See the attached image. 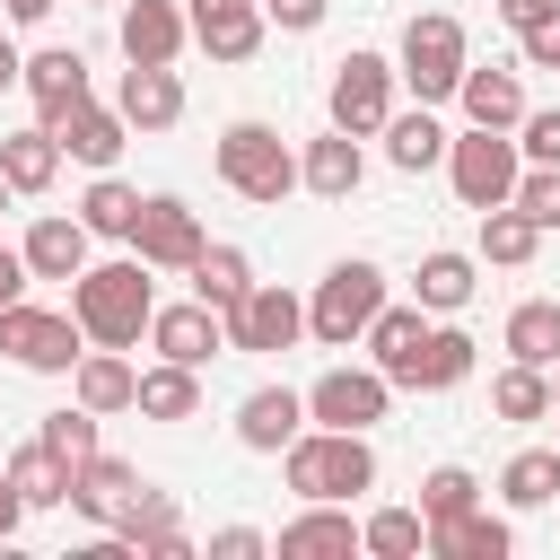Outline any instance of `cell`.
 I'll use <instances>...</instances> for the list:
<instances>
[{"label": "cell", "mask_w": 560, "mask_h": 560, "mask_svg": "<svg viewBox=\"0 0 560 560\" xmlns=\"http://www.w3.org/2000/svg\"><path fill=\"white\" fill-rule=\"evenodd\" d=\"M70 472H79V464H70L61 446H44V438L9 446V481L26 490V508H61V499H70Z\"/></svg>", "instance_id": "obj_32"}, {"label": "cell", "mask_w": 560, "mask_h": 560, "mask_svg": "<svg viewBox=\"0 0 560 560\" xmlns=\"http://www.w3.org/2000/svg\"><path fill=\"white\" fill-rule=\"evenodd\" d=\"M516 175H525L516 131L464 122V131L446 140V184H455V201H464V210H499V201H516Z\"/></svg>", "instance_id": "obj_6"}, {"label": "cell", "mask_w": 560, "mask_h": 560, "mask_svg": "<svg viewBox=\"0 0 560 560\" xmlns=\"http://www.w3.org/2000/svg\"><path fill=\"white\" fill-rule=\"evenodd\" d=\"M18 525H26V490H18L9 464H0V542H18Z\"/></svg>", "instance_id": "obj_48"}, {"label": "cell", "mask_w": 560, "mask_h": 560, "mask_svg": "<svg viewBox=\"0 0 560 560\" xmlns=\"http://www.w3.org/2000/svg\"><path fill=\"white\" fill-rule=\"evenodd\" d=\"M0 88H26V52H18L9 35H0Z\"/></svg>", "instance_id": "obj_52"}, {"label": "cell", "mask_w": 560, "mask_h": 560, "mask_svg": "<svg viewBox=\"0 0 560 560\" xmlns=\"http://www.w3.org/2000/svg\"><path fill=\"white\" fill-rule=\"evenodd\" d=\"M394 79H402V70H394V52H368V44H359V52H341V61H332V88H324L332 122H341V131H359V140H368V131H385V114H394Z\"/></svg>", "instance_id": "obj_8"}, {"label": "cell", "mask_w": 560, "mask_h": 560, "mask_svg": "<svg viewBox=\"0 0 560 560\" xmlns=\"http://www.w3.org/2000/svg\"><path fill=\"white\" fill-rule=\"evenodd\" d=\"M499 499L508 508H551L560 499V446H516L499 464Z\"/></svg>", "instance_id": "obj_34"}, {"label": "cell", "mask_w": 560, "mask_h": 560, "mask_svg": "<svg viewBox=\"0 0 560 560\" xmlns=\"http://www.w3.org/2000/svg\"><path fill=\"white\" fill-rule=\"evenodd\" d=\"M96 420H105V411H88V402L70 394L61 411H44V429H35V438H44V446H61L70 464H88V455H96Z\"/></svg>", "instance_id": "obj_41"}, {"label": "cell", "mask_w": 560, "mask_h": 560, "mask_svg": "<svg viewBox=\"0 0 560 560\" xmlns=\"http://www.w3.org/2000/svg\"><path fill=\"white\" fill-rule=\"evenodd\" d=\"M551 9H560V0H499V18H508V26H516V35H525V26H534V18H551Z\"/></svg>", "instance_id": "obj_50"}, {"label": "cell", "mask_w": 560, "mask_h": 560, "mask_svg": "<svg viewBox=\"0 0 560 560\" xmlns=\"http://www.w3.org/2000/svg\"><path fill=\"white\" fill-rule=\"evenodd\" d=\"M26 96H35V122H61L70 105H88V96H96V88H88V52H79V44L26 52Z\"/></svg>", "instance_id": "obj_16"}, {"label": "cell", "mask_w": 560, "mask_h": 560, "mask_svg": "<svg viewBox=\"0 0 560 560\" xmlns=\"http://www.w3.org/2000/svg\"><path fill=\"white\" fill-rule=\"evenodd\" d=\"M0 9H9V26H44L61 0H0Z\"/></svg>", "instance_id": "obj_51"}, {"label": "cell", "mask_w": 560, "mask_h": 560, "mask_svg": "<svg viewBox=\"0 0 560 560\" xmlns=\"http://www.w3.org/2000/svg\"><path fill=\"white\" fill-rule=\"evenodd\" d=\"M271 551H280V560H350V551H368V542H359V525H350L341 499H306V508L280 525Z\"/></svg>", "instance_id": "obj_15"}, {"label": "cell", "mask_w": 560, "mask_h": 560, "mask_svg": "<svg viewBox=\"0 0 560 560\" xmlns=\"http://www.w3.org/2000/svg\"><path fill=\"white\" fill-rule=\"evenodd\" d=\"M516 210L551 236V228H560V166H525V175H516Z\"/></svg>", "instance_id": "obj_43"}, {"label": "cell", "mask_w": 560, "mask_h": 560, "mask_svg": "<svg viewBox=\"0 0 560 560\" xmlns=\"http://www.w3.org/2000/svg\"><path fill=\"white\" fill-rule=\"evenodd\" d=\"M79 350H88V324L70 306H26V298L0 306V359H18L35 376H70Z\"/></svg>", "instance_id": "obj_7"}, {"label": "cell", "mask_w": 560, "mask_h": 560, "mask_svg": "<svg viewBox=\"0 0 560 560\" xmlns=\"http://www.w3.org/2000/svg\"><path fill=\"white\" fill-rule=\"evenodd\" d=\"M298 332H306V298L280 280H254L228 306V350H298Z\"/></svg>", "instance_id": "obj_11"}, {"label": "cell", "mask_w": 560, "mask_h": 560, "mask_svg": "<svg viewBox=\"0 0 560 560\" xmlns=\"http://www.w3.org/2000/svg\"><path fill=\"white\" fill-rule=\"evenodd\" d=\"M516 149H525V166H560V105H525Z\"/></svg>", "instance_id": "obj_44"}, {"label": "cell", "mask_w": 560, "mask_h": 560, "mask_svg": "<svg viewBox=\"0 0 560 560\" xmlns=\"http://www.w3.org/2000/svg\"><path fill=\"white\" fill-rule=\"evenodd\" d=\"M464 122H490V131H516L525 122V79L516 61H464V88H455Z\"/></svg>", "instance_id": "obj_19"}, {"label": "cell", "mask_w": 560, "mask_h": 560, "mask_svg": "<svg viewBox=\"0 0 560 560\" xmlns=\"http://www.w3.org/2000/svg\"><path fill=\"white\" fill-rule=\"evenodd\" d=\"M298 429H306V394L298 385H254L236 402V446H254V455H280Z\"/></svg>", "instance_id": "obj_21"}, {"label": "cell", "mask_w": 560, "mask_h": 560, "mask_svg": "<svg viewBox=\"0 0 560 560\" xmlns=\"http://www.w3.org/2000/svg\"><path fill=\"white\" fill-rule=\"evenodd\" d=\"M420 350H429V306L411 298V306H376V324H368V359L394 376V385H420Z\"/></svg>", "instance_id": "obj_17"}, {"label": "cell", "mask_w": 560, "mask_h": 560, "mask_svg": "<svg viewBox=\"0 0 560 560\" xmlns=\"http://www.w3.org/2000/svg\"><path fill=\"white\" fill-rule=\"evenodd\" d=\"M140 420H192L201 411V368H184V359H158V368H140V402H131Z\"/></svg>", "instance_id": "obj_31"}, {"label": "cell", "mask_w": 560, "mask_h": 560, "mask_svg": "<svg viewBox=\"0 0 560 560\" xmlns=\"http://www.w3.org/2000/svg\"><path fill=\"white\" fill-rule=\"evenodd\" d=\"M280 472H289L298 499H359V490H376V446H368V429H324L315 420L280 446Z\"/></svg>", "instance_id": "obj_2"}, {"label": "cell", "mask_w": 560, "mask_h": 560, "mask_svg": "<svg viewBox=\"0 0 560 560\" xmlns=\"http://www.w3.org/2000/svg\"><path fill=\"white\" fill-rule=\"evenodd\" d=\"M149 350L158 359H184V368H210L228 350V315L210 298H184V306H158L149 315Z\"/></svg>", "instance_id": "obj_12"}, {"label": "cell", "mask_w": 560, "mask_h": 560, "mask_svg": "<svg viewBox=\"0 0 560 560\" xmlns=\"http://www.w3.org/2000/svg\"><path fill=\"white\" fill-rule=\"evenodd\" d=\"M262 35H271V18H262V0H228V9H192V44H201L210 61H254V52H262Z\"/></svg>", "instance_id": "obj_25"}, {"label": "cell", "mask_w": 560, "mask_h": 560, "mask_svg": "<svg viewBox=\"0 0 560 560\" xmlns=\"http://www.w3.org/2000/svg\"><path fill=\"white\" fill-rule=\"evenodd\" d=\"M184 9H228V0H184Z\"/></svg>", "instance_id": "obj_55"}, {"label": "cell", "mask_w": 560, "mask_h": 560, "mask_svg": "<svg viewBox=\"0 0 560 560\" xmlns=\"http://www.w3.org/2000/svg\"><path fill=\"white\" fill-rule=\"evenodd\" d=\"M394 376L368 359V368H324L315 385H306V420H324V429H376L385 411H394Z\"/></svg>", "instance_id": "obj_9"}, {"label": "cell", "mask_w": 560, "mask_h": 560, "mask_svg": "<svg viewBox=\"0 0 560 560\" xmlns=\"http://www.w3.org/2000/svg\"><path fill=\"white\" fill-rule=\"evenodd\" d=\"M446 122H438V105H411V114H385V158L402 166V175H429V166H446Z\"/></svg>", "instance_id": "obj_29"}, {"label": "cell", "mask_w": 560, "mask_h": 560, "mask_svg": "<svg viewBox=\"0 0 560 560\" xmlns=\"http://www.w3.org/2000/svg\"><path fill=\"white\" fill-rule=\"evenodd\" d=\"M499 341H508V359H534V368H551V359H560V298H516Z\"/></svg>", "instance_id": "obj_35"}, {"label": "cell", "mask_w": 560, "mask_h": 560, "mask_svg": "<svg viewBox=\"0 0 560 560\" xmlns=\"http://www.w3.org/2000/svg\"><path fill=\"white\" fill-rule=\"evenodd\" d=\"M542 254V228L516 210V201H499V210H481V262H499V271H516V262H534Z\"/></svg>", "instance_id": "obj_37"}, {"label": "cell", "mask_w": 560, "mask_h": 560, "mask_svg": "<svg viewBox=\"0 0 560 560\" xmlns=\"http://www.w3.org/2000/svg\"><path fill=\"white\" fill-rule=\"evenodd\" d=\"M122 61H175L192 44V9L184 0H122Z\"/></svg>", "instance_id": "obj_18"}, {"label": "cell", "mask_w": 560, "mask_h": 560, "mask_svg": "<svg viewBox=\"0 0 560 560\" xmlns=\"http://www.w3.org/2000/svg\"><path fill=\"white\" fill-rule=\"evenodd\" d=\"M140 201H149V192H140V184H122V175L105 166V175L79 192V219H88V236H114V245H131V219H140Z\"/></svg>", "instance_id": "obj_33"}, {"label": "cell", "mask_w": 560, "mask_h": 560, "mask_svg": "<svg viewBox=\"0 0 560 560\" xmlns=\"http://www.w3.org/2000/svg\"><path fill=\"white\" fill-rule=\"evenodd\" d=\"M88 245H96V236H88V219H79V210H70V219H61V210H44V219L18 236V254H26V271H35V280H79V271H88Z\"/></svg>", "instance_id": "obj_20"}, {"label": "cell", "mask_w": 560, "mask_h": 560, "mask_svg": "<svg viewBox=\"0 0 560 560\" xmlns=\"http://www.w3.org/2000/svg\"><path fill=\"white\" fill-rule=\"evenodd\" d=\"M324 9H332V0H262V18H271L280 35H315V26H324Z\"/></svg>", "instance_id": "obj_46"}, {"label": "cell", "mask_w": 560, "mask_h": 560, "mask_svg": "<svg viewBox=\"0 0 560 560\" xmlns=\"http://www.w3.org/2000/svg\"><path fill=\"white\" fill-rule=\"evenodd\" d=\"M114 105H122L131 131H175V122H184V79H175V61H131V70L114 79Z\"/></svg>", "instance_id": "obj_13"}, {"label": "cell", "mask_w": 560, "mask_h": 560, "mask_svg": "<svg viewBox=\"0 0 560 560\" xmlns=\"http://www.w3.org/2000/svg\"><path fill=\"white\" fill-rule=\"evenodd\" d=\"M0 175H9L18 192H52V184H61V131H52V122L0 131Z\"/></svg>", "instance_id": "obj_28"}, {"label": "cell", "mask_w": 560, "mask_h": 560, "mask_svg": "<svg viewBox=\"0 0 560 560\" xmlns=\"http://www.w3.org/2000/svg\"><path fill=\"white\" fill-rule=\"evenodd\" d=\"M359 175H368V149H359V131H341V122H324V131L298 149V184H306L315 201H350Z\"/></svg>", "instance_id": "obj_14"}, {"label": "cell", "mask_w": 560, "mask_h": 560, "mask_svg": "<svg viewBox=\"0 0 560 560\" xmlns=\"http://www.w3.org/2000/svg\"><path fill=\"white\" fill-rule=\"evenodd\" d=\"M472 376V332L464 324H429V350H420V385L411 394H446Z\"/></svg>", "instance_id": "obj_39"}, {"label": "cell", "mask_w": 560, "mask_h": 560, "mask_svg": "<svg viewBox=\"0 0 560 560\" xmlns=\"http://www.w3.org/2000/svg\"><path fill=\"white\" fill-rule=\"evenodd\" d=\"M262 551H271V542H262L254 525H219V534H210V560H262Z\"/></svg>", "instance_id": "obj_47"}, {"label": "cell", "mask_w": 560, "mask_h": 560, "mask_svg": "<svg viewBox=\"0 0 560 560\" xmlns=\"http://www.w3.org/2000/svg\"><path fill=\"white\" fill-rule=\"evenodd\" d=\"M376 306H385V271H376L368 254H341V262L315 280V298H306V332H315L324 350H350V341H368Z\"/></svg>", "instance_id": "obj_5"}, {"label": "cell", "mask_w": 560, "mask_h": 560, "mask_svg": "<svg viewBox=\"0 0 560 560\" xmlns=\"http://www.w3.org/2000/svg\"><path fill=\"white\" fill-rule=\"evenodd\" d=\"M70 315L88 324V341H105V350H131V341L149 332V315H158V289H149V262H140V254H114V262H88V271L70 280Z\"/></svg>", "instance_id": "obj_1"}, {"label": "cell", "mask_w": 560, "mask_h": 560, "mask_svg": "<svg viewBox=\"0 0 560 560\" xmlns=\"http://www.w3.org/2000/svg\"><path fill=\"white\" fill-rule=\"evenodd\" d=\"M472 289H481V262H472V254H455V245L420 254V271H411V298H420L429 315H455V306H472Z\"/></svg>", "instance_id": "obj_30"}, {"label": "cell", "mask_w": 560, "mask_h": 560, "mask_svg": "<svg viewBox=\"0 0 560 560\" xmlns=\"http://www.w3.org/2000/svg\"><path fill=\"white\" fill-rule=\"evenodd\" d=\"M245 289H254V262H245V245H201V262H192V298H210V306L228 315Z\"/></svg>", "instance_id": "obj_38"}, {"label": "cell", "mask_w": 560, "mask_h": 560, "mask_svg": "<svg viewBox=\"0 0 560 560\" xmlns=\"http://www.w3.org/2000/svg\"><path fill=\"white\" fill-rule=\"evenodd\" d=\"M464 61H472V44H464V18H446V9H420V18H402L394 70H402V88H411L420 105H455V88H464Z\"/></svg>", "instance_id": "obj_4"}, {"label": "cell", "mask_w": 560, "mask_h": 560, "mask_svg": "<svg viewBox=\"0 0 560 560\" xmlns=\"http://www.w3.org/2000/svg\"><path fill=\"white\" fill-rule=\"evenodd\" d=\"M551 411H560V359H551Z\"/></svg>", "instance_id": "obj_53"}, {"label": "cell", "mask_w": 560, "mask_h": 560, "mask_svg": "<svg viewBox=\"0 0 560 560\" xmlns=\"http://www.w3.org/2000/svg\"><path fill=\"white\" fill-rule=\"evenodd\" d=\"M70 394H79L88 411H131V402H140V368H131L122 350L88 341V350H79V368H70Z\"/></svg>", "instance_id": "obj_26"}, {"label": "cell", "mask_w": 560, "mask_h": 560, "mask_svg": "<svg viewBox=\"0 0 560 560\" xmlns=\"http://www.w3.org/2000/svg\"><path fill=\"white\" fill-rule=\"evenodd\" d=\"M140 560H184L192 542H184V508H175V490H158V481H140V499L122 508V525H114Z\"/></svg>", "instance_id": "obj_23"}, {"label": "cell", "mask_w": 560, "mask_h": 560, "mask_svg": "<svg viewBox=\"0 0 560 560\" xmlns=\"http://www.w3.org/2000/svg\"><path fill=\"white\" fill-rule=\"evenodd\" d=\"M9 201H18V184H9V175H0V210H9Z\"/></svg>", "instance_id": "obj_54"}, {"label": "cell", "mask_w": 560, "mask_h": 560, "mask_svg": "<svg viewBox=\"0 0 560 560\" xmlns=\"http://www.w3.org/2000/svg\"><path fill=\"white\" fill-rule=\"evenodd\" d=\"M201 210L184 201V192H149L140 201V219H131V254L149 262V271H192L201 262Z\"/></svg>", "instance_id": "obj_10"}, {"label": "cell", "mask_w": 560, "mask_h": 560, "mask_svg": "<svg viewBox=\"0 0 560 560\" xmlns=\"http://www.w3.org/2000/svg\"><path fill=\"white\" fill-rule=\"evenodd\" d=\"M26 280H35V271H26V254H18V245H0V306H9V298H26Z\"/></svg>", "instance_id": "obj_49"}, {"label": "cell", "mask_w": 560, "mask_h": 560, "mask_svg": "<svg viewBox=\"0 0 560 560\" xmlns=\"http://www.w3.org/2000/svg\"><path fill=\"white\" fill-rule=\"evenodd\" d=\"M114 9H122V0H114Z\"/></svg>", "instance_id": "obj_56"}, {"label": "cell", "mask_w": 560, "mask_h": 560, "mask_svg": "<svg viewBox=\"0 0 560 560\" xmlns=\"http://www.w3.org/2000/svg\"><path fill=\"white\" fill-rule=\"evenodd\" d=\"M429 551H438V560H508L516 534H508V516L464 508V516H438V525H429Z\"/></svg>", "instance_id": "obj_27"}, {"label": "cell", "mask_w": 560, "mask_h": 560, "mask_svg": "<svg viewBox=\"0 0 560 560\" xmlns=\"http://www.w3.org/2000/svg\"><path fill=\"white\" fill-rule=\"evenodd\" d=\"M52 131H61V158H79L88 175H105V166L122 158V140H131L122 105H96V96H88V105H70V114H61Z\"/></svg>", "instance_id": "obj_24"}, {"label": "cell", "mask_w": 560, "mask_h": 560, "mask_svg": "<svg viewBox=\"0 0 560 560\" xmlns=\"http://www.w3.org/2000/svg\"><path fill=\"white\" fill-rule=\"evenodd\" d=\"M131 499H140V464H122V455H105V446L70 472V508H79L88 525H122Z\"/></svg>", "instance_id": "obj_22"}, {"label": "cell", "mask_w": 560, "mask_h": 560, "mask_svg": "<svg viewBox=\"0 0 560 560\" xmlns=\"http://www.w3.org/2000/svg\"><path fill=\"white\" fill-rule=\"evenodd\" d=\"M490 411H499V420H551V368L508 359V368L490 376Z\"/></svg>", "instance_id": "obj_36"}, {"label": "cell", "mask_w": 560, "mask_h": 560, "mask_svg": "<svg viewBox=\"0 0 560 560\" xmlns=\"http://www.w3.org/2000/svg\"><path fill=\"white\" fill-rule=\"evenodd\" d=\"M464 508H481V481H472L464 464H438V472L420 481V516L438 525V516H464Z\"/></svg>", "instance_id": "obj_42"}, {"label": "cell", "mask_w": 560, "mask_h": 560, "mask_svg": "<svg viewBox=\"0 0 560 560\" xmlns=\"http://www.w3.org/2000/svg\"><path fill=\"white\" fill-rule=\"evenodd\" d=\"M210 175H219L236 201H262V210H271V201L298 192V149H289L271 122L245 114V122H228V131L210 140Z\"/></svg>", "instance_id": "obj_3"}, {"label": "cell", "mask_w": 560, "mask_h": 560, "mask_svg": "<svg viewBox=\"0 0 560 560\" xmlns=\"http://www.w3.org/2000/svg\"><path fill=\"white\" fill-rule=\"evenodd\" d=\"M359 542H368L376 560H420V551H429V516H420V508H376V516L359 525Z\"/></svg>", "instance_id": "obj_40"}, {"label": "cell", "mask_w": 560, "mask_h": 560, "mask_svg": "<svg viewBox=\"0 0 560 560\" xmlns=\"http://www.w3.org/2000/svg\"><path fill=\"white\" fill-rule=\"evenodd\" d=\"M516 70H560V9L516 35Z\"/></svg>", "instance_id": "obj_45"}]
</instances>
